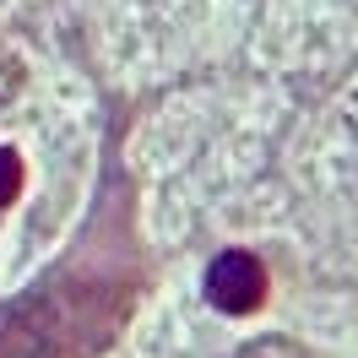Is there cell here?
Returning <instances> with one entry per match:
<instances>
[{"label": "cell", "instance_id": "obj_2", "mask_svg": "<svg viewBox=\"0 0 358 358\" xmlns=\"http://www.w3.org/2000/svg\"><path fill=\"white\" fill-rule=\"evenodd\" d=\"M234 358H310L293 336H255V342H245Z\"/></svg>", "mask_w": 358, "mask_h": 358}, {"label": "cell", "instance_id": "obj_3", "mask_svg": "<svg viewBox=\"0 0 358 358\" xmlns=\"http://www.w3.org/2000/svg\"><path fill=\"white\" fill-rule=\"evenodd\" d=\"M17 190H22V157L11 147H0V206L17 201Z\"/></svg>", "mask_w": 358, "mask_h": 358}, {"label": "cell", "instance_id": "obj_1", "mask_svg": "<svg viewBox=\"0 0 358 358\" xmlns=\"http://www.w3.org/2000/svg\"><path fill=\"white\" fill-rule=\"evenodd\" d=\"M266 266L250 255V250H223L212 271H206V299L217 304L223 315H250L266 304Z\"/></svg>", "mask_w": 358, "mask_h": 358}]
</instances>
